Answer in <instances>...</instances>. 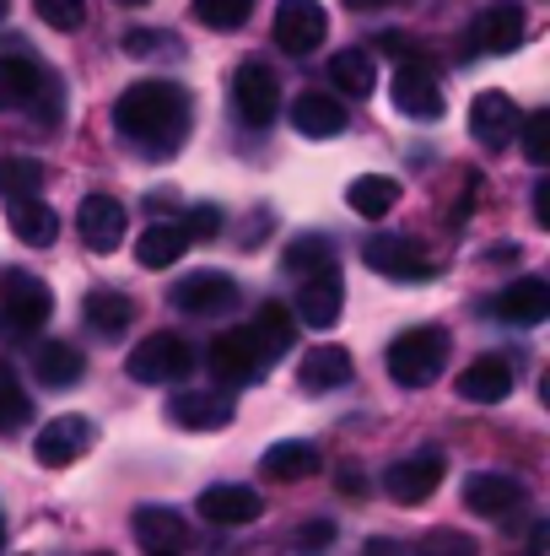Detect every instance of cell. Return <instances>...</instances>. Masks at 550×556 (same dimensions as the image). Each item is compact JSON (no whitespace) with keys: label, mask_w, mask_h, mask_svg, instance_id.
<instances>
[{"label":"cell","mask_w":550,"mask_h":556,"mask_svg":"<svg viewBox=\"0 0 550 556\" xmlns=\"http://www.w3.org/2000/svg\"><path fill=\"white\" fill-rule=\"evenodd\" d=\"M81 314H87V325H92L98 336H119V330H130L136 303H130L119 287H92L87 303H81Z\"/></svg>","instance_id":"27"},{"label":"cell","mask_w":550,"mask_h":556,"mask_svg":"<svg viewBox=\"0 0 550 556\" xmlns=\"http://www.w3.org/2000/svg\"><path fill=\"white\" fill-rule=\"evenodd\" d=\"M22 421H27V394H22L11 378H0V438L16 432Z\"/></svg>","instance_id":"40"},{"label":"cell","mask_w":550,"mask_h":556,"mask_svg":"<svg viewBox=\"0 0 550 556\" xmlns=\"http://www.w3.org/2000/svg\"><path fill=\"white\" fill-rule=\"evenodd\" d=\"M524 33H529V22H524V5H513V0H497V5H486V11L470 22V38H464V49H470V54H508V49H519V43H524Z\"/></svg>","instance_id":"6"},{"label":"cell","mask_w":550,"mask_h":556,"mask_svg":"<svg viewBox=\"0 0 550 556\" xmlns=\"http://www.w3.org/2000/svg\"><path fill=\"white\" fill-rule=\"evenodd\" d=\"M491 314H497L502 325H540L550 314V281L546 276H519V281H508V287L491 298Z\"/></svg>","instance_id":"16"},{"label":"cell","mask_w":550,"mask_h":556,"mask_svg":"<svg viewBox=\"0 0 550 556\" xmlns=\"http://www.w3.org/2000/svg\"><path fill=\"white\" fill-rule=\"evenodd\" d=\"M43 92H54L49 71L27 54H0V109H33Z\"/></svg>","instance_id":"18"},{"label":"cell","mask_w":550,"mask_h":556,"mask_svg":"<svg viewBox=\"0 0 550 556\" xmlns=\"http://www.w3.org/2000/svg\"><path fill=\"white\" fill-rule=\"evenodd\" d=\"M238 281L227 270H189L179 287H174V303L194 319H216V314H232L238 308Z\"/></svg>","instance_id":"8"},{"label":"cell","mask_w":550,"mask_h":556,"mask_svg":"<svg viewBox=\"0 0 550 556\" xmlns=\"http://www.w3.org/2000/svg\"><path fill=\"white\" fill-rule=\"evenodd\" d=\"M183 249H189V238H183L179 222H157V227L141 232L136 260H141V270H168V265H179L183 260Z\"/></svg>","instance_id":"31"},{"label":"cell","mask_w":550,"mask_h":556,"mask_svg":"<svg viewBox=\"0 0 550 556\" xmlns=\"http://www.w3.org/2000/svg\"><path fill=\"white\" fill-rule=\"evenodd\" d=\"M5 227L22 238V243H33V249H43V243H54V232H60V222H54V211L38 200V194H22V200H5Z\"/></svg>","instance_id":"26"},{"label":"cell","mask_w":550,"mask_h":556,"mask_svg":"<svg viewBox=\"0 0 550 556\" xmlns=\"http://www.w3.org/2000/svg\"><path fill=\"white\" fill-rule=\"evenodd\" d=\"M119 5H146V0H119Z\"/></svg>","instance_id":"49"},{"label":"cell","mask_w":550,"mask_h":556,"mask_svg":"<svg viewBox=\"0 0 550 556\" xmlns=\"http://www.w3.org/2000/svg\"><path fill=\"white\" fill-rule=\"evenodd\" d=\"M330 546H335V525H324V519H319V525H303V530L292 535V552L297 556H324Z\"/></svg>","instance_id":"41"},{"label":"cell","mask_w":550,"mask_h":556,"mask_svg":"<svg viewBox=\"0 0 550 556\" xmlns=\"http://www.w3.org/2000/svg\"><path fill=\"white\" fill-rule=\"evenodd\" d=\"M437 486H443V454H437V448L405 454L399 465L383 470V492H388L394 503H426Z\"/></svg>","instance_id":"11"},{"label":"cell","mask_w":550,"mask_h":556,"mask_svg":"<svg viewBox=\"0 0 550 556\" xmlns=\"http://www.w3.org/2000/svg\"><path fill=\"white\" fill-rule=\"evenodd\" d=\"M33 11L54 27V33H76L87 22V0H33Z\"/></svg>","instance_id":"38"},{"label":"cell","mask_w":550,"mask_h":556,"mask_svg":"<svg viewBox=\"0 0 550 556\" xmlns=\"http://www.w3.org/2000/svg\"><path fill=\"white\" fill-rule=\"evenodd\" d=\"M297 378H303V389H308V394L346 389V383H351V352H346V346H314V352L303 357Z\"/></svg>","instance_id":"25"},{"label":"cell","mask_w":550,"mask_h":556,"mask_svg":"<svg viewBox=\"0 0 550 556\" xmlns=\"http://www.w3.org/2000/svg\"><path fill=\"white\" fill-rule=\"evenodd\" d=\"M443 363H448V336L437 325H421L388 346V378L405 389H426L443 372Z\"/></svg>","instance_id":"3"},{"label":"cell","mask_w":550,"mask_h":556,"mask_svg":"<svg viewBox=\"0 0 550 556\" xmlns=\"http://www.w3.org/2000/svg\"><path fill=\"white\" fill-rule=\"evenodd\" d=\"M54 314V292L33 270H5L0 281V325L5 336H38Z\"/></svg>","instance_id":"2"},{"label":"cell","mask_w":550,"mask_h":556,"mask_svg":"<svg viewBox=\"0 0 550 556\" xmlns=\"http://www.w3.org/2000/svg\"><path fill=\"white\" fill-rule=\"evenodd\" d=\"M248 11H254V0H194V16H200L205 27H216V33L243 27V22H248Z\"/></svg>","instance_id":"36"},{"label":"cell","mask_w":550,"mask_h":556,"mask_svg":"<svg viewBox=\"0 0 550 556\" xmlns=\"http://www.w3.org/2000/svg\"><path fill=\"white\" fill-rule=\"evenodd\" d=\"M346 205L367 216V222H383L394 205H399V179H388V174H362V179H351L346 185Z\"/></svg>","instance_id":"29"},{"label":"cell","mask_w":550,"mask_h":556,"mask_svg":"<svg viewBox=\"0 0 550 556\" xmlns=\"http://www.w3.org/2000/svg\"><path fill=\"white\" fill-rule=\"evenodd\" d=\"M330 33V16L319 0H281L276 5V43L286 54H314Z\"/></svg>","instance_id":"10"},{"label":"cell","mask_w":550,"mask_h":556,"mask_svg":"<svg viewBox=\"0 0 550 556\" xmlns=\"http://www.w3.org/2000/svg\"><path fill=\"white\" fill-rule=\"evenodd\" d=\"M388 98H394V109L410 114V119H437V114H443V87H437V76H432L426 65H415V60H405V65L394 71Z\"/></svg>","instance_id":"13"},{"label":"cell","mask_w":550,"mask_h":556,"mask_svg":"<svg viewBox=\"0 0 550 556\" xmlns=\"http://www.w3.org/2000/svg\"><path fill=\"white\" fill-rule=\"evenodd\" d=\"M281 265H286L292 276H319V270L335 265V238H324V232H303V238H292V249L281 254Z\"/></svg>","instance_id":"33"},{"label":"cell","mask_w":550,"mask_h":556,"mask_svg":"<svg viewBox=\"0 0 550 556\" xmlns=\"http://www.w3.org/2000/svg\"><path fill=\"white\" fill-rule=\"evenodd\" d=\"M346 103L335 98V92H303L297 103H292V125L308 136V141H330V136H341L346 130Z\"/></svg>","instance_id":"23"},{"label":"cell","mask_w":550,"mask_h":556,"mask_svg":"<svg viewBox=\"0 0 550 556\" xmlns=\"http://www.w3.org/2000/svg\"><path fill=\"white\" fill-rule=\"evenodd\" d=\"M210 372L216 378H227V383H254L259 378V352H254V341H248V330H227V336H216L210 341Z\"/></svg>","instance_id":"21"},{"label":"cell","mask_w":550,"mask_h":556,"mask_svg":"<svg viewBox=\"0 0 550 556\" xmlns=\"http://www.w3.org/2000/svg\"><path fill=\"white\" fill-rule=\"evenodd\" d=\"M351 11H388V5H410V0H346Z\"/></svg>","instance_id":"46"},{"label":"cell","mask_w":550,"mask_h":556,"mask_svg":"<svg viewBox=\"0 0 550 556\" xmlns=\"http://www.w3.org/2000/svg\"><path fill=\"white\" fill-rule=\"evenodd\" d=\"M5 11H11V0H0V16H5Z\"/></svg>","instance_id":"48"},{"label":"cell","mask_w":550,"mask_h":556,"mask_svg":"<svg viewBox=\"0 0 550 556\" xmlns=\"http://www.w3.org/2000/svg\"><path fill=\"white\" fill-rule=\"evenodd\" d=\"M232 103H238L243 125H254V130L276 125V114H281V81H276V71L259 65V60H243L232 71Z\"/></svg>","instance_id":"4"},{"label":"cell","mask_w":550,"mask_h":556,"mask_svg":"<svg viewBox=\"0 0 550 556\" xmlns=\"http://www.w3.org/2000/svg\"><path fill=\"white\" fill-rule=\"evenodd\" d=\"M114 125L141 152H174L189 136V92L179 81H136L114 103Z\"/></svg>","instance_id":"1"},{"label":"cell","mask_w":550,"mask_h":556,"mask_svg":"<svg viewBox=\"0 0 550 556\" xmlns=\"http://www.w3.org/2000/svg\"><path fill=\"white\" fill-rule=\"evenodd\" d=\"M194 508H200L205 525H221V530H232V525H254V519L265 514V503H259L254 486H205Z\"/></svg>","instance_id":"19"},{"label":"cell","mask_w":550,"mask_h":556,"mask_svg":"<svg viewBox=\"0 0 550 556\" xmlns=\"http://www.w3.org/2000/svg\"><path fill=\"white\" fill-rule=\"evenodd\" d=\"M43 189V168L33 157H0V200H22Z\"/></svg>","instance_id":"35"},{"label":"cell","mask_w":550,"mask_h":556,"mask_svg":"<svg viewBox=\"0 0 550 556\" xmlns=\"http://www.w3.org/2000/svg\"><path fill=\"white\" fill-rule=\"evenodd\" d=\"M362 556H410V552H405L399 541H388V535H372V541L362 546Z\"/></svg>","instance_id":"44"},{"label":"cell","mask_w":550,"mask_h":556,"mask_svg":"<svg viewBox=\"0 0 550 556\" xmlns=\"http://www.w3.org/2000/svg\"><path fill=\"white\" fill-rule=\"evenodd\" d=\"M335 486H341L346 497H362V492H367V476H362V470H351V465H346V470L335 476Z\"/></svg>","instance_id":"43"},{"label":"cell","mask_w":550,"mask_h":556,"mask_svg":"<svg viewBox=\"0 0 550 556\" xmlns=\"http://www.w3.org/2000/svg\"><path fill=\"white\" fill-rule=\"evenodd\" d=\"M535 216H540V222H550V185H546V179H540V189H535Z\"/></svg>","instance_id":"47"},{"label":"cell","mask_w":550,"mask_h":556,"mask_svg":"<svg viewBox=\"0 0 550 556\" xmlns=\"http://www.w3.org/2000/svg\"><path fill=\"white\" fill-rule=\"evenodd\" d=\"M346 308V287H341V270H319V276H303V292H297V319L314 325V330H330Z\"/></svg>","instance_id":"17"},{"label":"cell","mask_w":550,"mask_h":556,"mask_svg":"<svg viewBox=\"0 0 550 556\" xmlns=\"http://www.w3.org/2000/svg\"><path fill=\"white\" fill-rule=\"evenodd\" d=\"M248 341H254L259 363L286 357V346H292V314H286L281 303H265V308L254 314V325H248Z\"/></svg>","instance_id":"30"},{"label":"cell","mask_w":550,"mask_h":556,"mask_svg":"<svg viewBox=\"0 0 550 556\" xmlns=\"http://www.w3.org/2000/svg\"><path fill=\"white\" fill-rule=\"evenodd\" d=\"M179 227H183V238H189V243L216 238V232H221V211H216V205H189V216H183Z\"/></svg>","instance_id":"42"},{"label":"cell","mask_w":550,"mask_h":556,"mask_svg":"<svg viewBox=\"0 0 550 556\" xmlns=\"http://www.w3.org/2000/svg\"><path fill=\"white\" fill-rule=\"evenodd\" d=\"M519 130H524V157H529L535 168H546L550 163V109L524 114V119H519Z\"/></svg>","instance_id":"37"},{"label":"cell","mask_w":550,"mask_h":556,"mask_svg":"<svg viewBox=\"0 0 550 556\" xmlns=\"http://www.w3.org/2000/svg\"><path fill=\"white\" fill-rule=\"evenodd\" d=\"M174 421L189 432H216L232 421V394L227 389H183L174 394Z\"/></svg>","instance_id":"20"},{"label":"cell","mask_w":550,"mask_h":556,"mask_svg":"<svg viewBox=\"0 0 550 556\" xmlns=\"http://www.w3.org/2000/svg\"><path fill=\"white\" fill-rule=\"evenodd\" d=\"M189 368H194V352L183 336H146L125 363L136 383H174V378H189Z\"/></svg>","instance_id":"5"},{"label":"cell","mask_w":550,"mask_h":556,"mask_svg":"<svg viewBox=\"0 0 550 556\" xmlns=\"http://www.w3.org/2000/svg\"><path fill=\"white\" fill-rule=\"evenodd\" d=\"M76 232L92 254H114L125 243V205L114 194H87L76 205Z\"/></svg>","instance_id":"12"},{"label":"cell","mask_w":550,"mask_h":556,"mask_svg":"<svg viewBox=\"0 0 550 556\" xmlns=\"http://www.w3.org/2000/svg\"><path fill=\"white\" fill-rule=\"evenodd\" d=\"M519 103L508 98V92H497V87H486V92H475V103H470V136L486 147V152H502L513 136H519Z\"/></svg>","instance_id":"9"},{"label":"cell","mask_w":550,"mask_h":556,"mask_svg":"<svg viewBox=\"0 0 550 556\" xmlns=\"http://www.w3.org/2000/svg\"><path fill=\"white\" fill-rule=\"evenodd\" d=\"M367 270H378V276H388V281H421V276H432L426 254H421L410 238H399V232H378V238L367 243Z\"/></svg>","instance_id":"15"},{"label":"cell","mask_w":550,"mask_h":556,"mask_svg":"<svg viewBox=\"0 0 550 556\" xmlns=\"http://www.w3.org/2000/svg\"><path fill=\"white\" fill-rule=\"evenodd\" d=\"M378 49H383V54H394V60H410V38H399V33H383V38H378Z\"/></svg>","instance_id":"45"},{"label":"cell","mask_w":550,"mask_h":556,"mask_svg":"<svg viewBox=\"0 0 550 556\" xmlns=\"http://www.w3.org/2000/svg\"><path fill=\"white\" fill-rule=\"evenodd\" d=\"M136 541L152 556H179L189 546V530L174 508H136Z\"/></svg>","instance_id":"24"},{"label":"cell","mask_w":550,"mask_h":556,"mask_svg":"<svg viewBox=\"0 0 550 556\" xmlns=\"http://www.w3.org/2000/svg\"><path fill=\"white\" fill-rule=\"evenodd\" d=\"M410 556H475V541L459 535V530H432L421 541V552H410Z\"/></svg>","instance_id":"39"},{"label":"cell","mask_w":550,"mask_h":556,"mask_svg":"<svg viewBox=\"0 0 550 556\" xmlns=\"http://www.w3.org/2000/svg\"><path fill=\"white\" fill-rule=\"evenodd\" d=\"M0 546H5V525H0Z\"/></svg>","instance_id":"50"},{"label":"cell","mask_w":550,"mask_h":556,"mask_svg":"<svg viewBox=\"0 0 550 556\" xmlns=\"http://www.w3.org/2000/svg\"><path fill=\"white\" fill-rule=\"evenodd\" d=\"M330 81H335V92H346V98H367L372 81H378L372 54H362V49H341V54L330 60Z\"/></svg>","instance_id":"34"},{"label":"cell","mask_w":550,"mask_h":556,"mask_svg":"<svg viewBox=\"0 0 550 556\" xmlns=\"http://www.w3.org/2000/svg\"><path fill=\"white\" fill-rule=\"evenodd\" d=\"M464 508L481 514V519H513L524 508V486L513 476L475 470V476H464Z\"/></svg>","instance_id":"14"},{"label":"cell","mask_w":550,"mask_h":556,"mask_svg":"<svg viewBox=\"0 0 550 556\" xmlns=\"http://www.w3.org/2000/svg\"><path fill=\"white\" fill-rule=\"evenodd\" d=\"M92 443H98V427H92L87 416H54V421H43V427H38L33 454H38V465L60 470V465H76Z\"/></svg>","instance_id":"7"},{"label":"cell","mask_w":550,"mask_h":556,"mask_svg":"<svg viewBox=\"0 0 550 556\" xmlns=\"http://www.w3.org/2000/svg\"><path fill=\"white\" fill-rule=\"evenodd\" d=\"M259 465L270 481H308L319 470V448L314 443H270Z\"/></svg>","instance_id":"32"},{"label":"cell","mask_w":550,"mask_h":556,"mask_svg":"<svg viewBox=\"0 0 550 556\" xmlns=\"http://www.w3.org/2000/svg\"><path fill=\"white\" fill-rule=\"evenodd\" d=\"M33 372L43 378V389H71V383H81V352L76 346H65V341H38V352H33Z\"/></svg>","instance_id":"28"},{"label":"cell","mask_w":550,"mask_h":556,"mask_svg":"<svg viewBox=\"0 0 550 556\" xmlns=\"http://www.w3.org/2000/svg\"><path fill=\"white\" fill-rule=\"evenodd\" d=\"M508 394H513V363L508 357H475L459 372V400H470V405H497Z\"/></svg>","instance_id":"22"}]
</instances>
